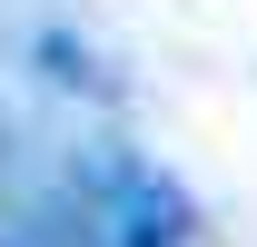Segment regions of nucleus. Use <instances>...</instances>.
<instances>
[{
	"instance_id": "obj_1",
	"label": "nucleus",
	"mask_w": 257,
	"mask_h": 247,
	"mask_svg": "<svg viewBox=\"0 0 257 247\" xmlns=\"http://www.w3.org/2000/svg\"><path fill=\"white\" fill-rule=\"evenodd\" d=\"M40 60H50V79H69V89H99V69H89V50L69 30H40Z\"/></svg>"
}]
</instances>
